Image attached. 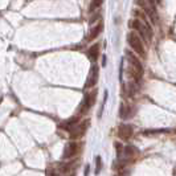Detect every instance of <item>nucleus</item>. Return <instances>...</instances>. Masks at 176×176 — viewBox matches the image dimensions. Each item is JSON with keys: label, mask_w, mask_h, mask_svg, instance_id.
I'll use <instances>...</instances> for the list:
<instances>
[{"label": "nucleus", "mask_w": 176, "mask_h": 176, "mask_svg": "<svg viewBox=\"0 0 176 176\" xmlns=\"http://www.w3.org/2000/svg\"><path fill=\"white\" fill-rule=\"evenodd\" d=\"M127 42H129V45L135 53H138L140 57H146V50L144 46H143L142 37L135 31H131L127 33Z\"/></svg>", "instance_id": "7ed1b4c3"}, {"label": "nucleus", "mask_w": 176, "mask_h": 176, "mask_svg": "<svg viewBox=\"0 0 176 176\" xmlns=\"http://www.w3.org/2000/svg\"><path fill=\"white\" fill-rule=\"evenodd\" d=\"M129 24H130V28H133L134 31H137L139 33V36H140L144 41L152 39V36H154L152 28H150L144 23H142L140 19H133V20H130Z\"/></svg>", "instance_id": "f03ea898"}, {"label": "nucleus", "mask_w": 176, "mask_h": 176, "mask_svg": "<svg viewBox=\"0 0 176 176\" xmlns=\"http://www.w3.org/2000/svg\"><path fill=\"white\" fill-rule=\"evenodd\" d=\"M123 151H124V155H127V156H135L139 154V150L133 144H126Z\"/></svg>", "instance_id": "4468645a"}, {"label": "nucleus", "mask_w": 176, "mask_h": 176, "mask_svg": "<svg viewBox=\"0 0 176 176\" xmlns=\"http://www.w3.org/2000/svg\"><path fill=\"white\" fill-rule=\"evenodd\" d=\"M124 54L127 56V58H129V62H130V65H131L129 73L134 77V80H137V81H138V80H140L142 77H143V73H144L142 62L139 61L138 58H137V56H135L134 53H131L130 50H126Z\"/></svg>", "instance_id": "f257e3e1"}, {"label": "nucleus", "mask_w": 176, "mask_h": 176, "mask_svg": "<svg viewBox=\"0 0 176 176\" xmlns=\"http://www.w3.org/2000/svg\"><path fill=\"white\" fill-rule=\"evenodd\" d=\"M101 170H102V159H101V156H97L95 157V172L94 174L98 175L101 172Z\"/></svg>", "instance_id": "f3484780"}, {"label": "nucleus", "mask_w": 176, "mask_h": 176, "mask_svg": "<svg viewBox=\"0 0 176 176\" xmlns=\"http://www.w3.org/2000/svg\"><path fill=\"white\" fill-rule=\"evenodd\" d=\"M134 134V130H133V126L129 123H122L120 126L118 127V137L122 139V140H130L131 137Z\"/></svg>", "instance_id": "6e6552de"}, {"label": "nucleus", "mask_w": 176, "mask_h": 176, "mask_svg": "<svg viewBox=\"0 0 176 176\" xmlns=\"http://www.w3.org/2000/svg\"><path fill=\"white\" fill-rule=\"evenodd\" d=\"M87 56H89V58L91 61H97L98 56H100V45L98 44H94V45H91L89 48V50H87Z\"/></svg>", "instance_id": "ddd939ff"}, {"label": "nucleus", "mask_w": 176, "mask_h": 176, "mask_svg": "<svg viewBox=\"0 0 176 176\" xmlns=\"http://www.w3.org/2000/svg\"><path fill=\"white\" fill-rule=\"evenodd\" d=\"M115 148H117V152H118V156H120V151H122V144L119 142H115Z\"/></svg>", "instance_id": "a211bd4d"}, {"label": "nucleus", "mask_w": 176, "mask_h": 176, "mask_svg": "<svg viewBox=\"0 0 176 176\" xmlns=\"http://www.w3.org/2000/svg\"><path fill=\"white\" fill-rule=\"evenodd\" d=\"M98 77H100V68L95 65L91 66L90 69V73H89V77H87V82L85 83V89H89V87H93L95 83L98 82Z\"/></svg>", "instance_id": "1a4fd4ad"}, {"label": "nucleus", "mask_w": 176, "mask_h": 176, "mask_svg": "<svg viewBox=\"0 0 176 176\" xmlns=\"http://www.w3.org/2000/svg\"><path fill=\"white\" fill-rule=\"evenodd\" d=\"M135 3H137L138 7H140V8L144 11V13L147 15L150 19H151L152 23L155 24L156 23V7H154L148 0H135Z\"/></svg>", "instance_id": "20e7f679"}, {"label": "nucleus", "mask_w": 176, "mask_h": 176, "mask_svg": "<svg viewBox=\"0 0 176 176\" xmlns=\"http://www.w3.org/2000/svg\"><path fill=\"white\" fill-rule=\"evenodd\" d=\"M102 3H103V0H91L89 11H90V12H93V11H95L97 8H100V7L102 5Z\"/></svg>", "instance_id": "dca6fc26"}, {"label": "nucleus", "mask_w": 176, "mask_h": 176, "mask_svg": "<svg viewBox=\"0 0 176 176\" xmlns=\"http://www.w3.org/2000/svg\"><path fill=\"white\" fill-rule=\"evenodd\" d=\"M102 31H103V23H102V21H100V23H98V25H95V27L90 31L89 36H87V40H89V41H93L94 39H97L98 36L102 33Z\"/></svg>", "instance_id": "f8f14e48"}, {"label": "nucleus", "mask_w": 176, "mask_h": 176, "mask_svg": "<svg viewBox=\"0 0 176 176\" xmlns=\"http://www.w3.org/2000/svg\"><path fill=\"white\" fill-rule=\"evenodd\" d=\"M156 2H157V3H159V2H160V0H156Z\"/></svg>", "instance_id": "393cba45"}, {"label": "nucleus", "mask_w": 176, "mask_h": 176, "mask_svg": "<svg viewBox=\"0 0 176 176\" xmlns=\"http://www.w3.org/2000/svg\"><path fill=\"white\" fill-rule=\"evenodd\" d=\"M102 65H103V66L106 65V56H103V57H102Z\"/></svg>", "instance_id": "412c9836"}, {"label": "nucleus", "mask_w": 176, "mask_h": 176, "mask_svg": "<svg viewBox=\"0 0 176 176\" xmlns=\"http://www.w3.org/2000/svg\"><path fill=\"white\" fill-rule=\"evenodd\" d=\"M115 176H123V175H122V174H119V175H115Z\"/></svg>", "instance_id": "b1692460"}, {"label": "nucleus", "mask_w": 176, "mask_h": 176, "mask_svg": "<svg viewBox=\"0 0 176 176\" xmlns=\"http://www.w3.org/2000/svg\"><path fill=\"white\" fill-rule=\"evenodd\" d=\"M80 148H81V143H78V142H76V140L68 142L66 144H65L62 157H64V159H70V157L76 156L77 154L80 152Z\"/></svg>", "instance_id": "423d86ee"}, {"label": "nucleus", "mask_w": 176, "mask_h": 176, "mask_svg": "<svg viewBox=\"0 0 176 176\" xmlns=\"http://www.w3.org/2000/svg\"><path fill=\"white\" fill-rule=\"evenodd\" d=\"M89 171H90V166H89V164H86V166H85V174H83V176H89Z\"/></svg>", "instance_id": "aec40b11"}, {"label": "nucleus", "mask_w": 176, "mask_h": 176, "mask_svg": "<svg viewBox=\"0 0 176 176\" xmlns=\"http://www.w3.org/2000/svg\"><path fill=\"white\" fill-rule=\"evenodd\" d=\"M95 98H97V91L95 90L86 93L85 98H83V102H82V106H81V109H80V113H81V114H85V113H87L91 109V106H93L94 102H95Z\"/></svg>", "instance_id": "0eeeda50"}, {"label": "nucleus", "mask_w": 176, "mask_h": 176, "mask_svg": "<svg viewBox=\"0 0 176 176\" xmlns=\"http://www.w3.org/2000/svg\"><path fill=\"white\" fill-rule=\"evenodd\" d=\"M89 126H90L89 119H85V120H82V122L77 123L70 131V138L72 139H80L81 137H83V134L86 133V130L89 129Z\"/></svg>", "instance_id": "39448f33"}, {"label": "nucleus", "mask_w": 176, "mask_h": 176, "mask_svg": "<svg viewBox=\"0 0 176 176\" xmlns=\"http://www.w3.org/2000/svg\"><path fill=\"white\" fill-rule=\"evenodd\" d=\"M100 17H101V13H95L94 16H91V19H90V21H89V23H90V24H93L94 21H97L98 19H100Z\"/></svg>", "instance_id": "6ab92c4d"}, {"label": "nucleus", "mask_w": 176, "mask_h": 176, "mask_svg": "<svg viewBox=\"0 0 176 176\" xmlns=\"http://www.w3.org/2000/svg\"><path fill=\"white\" fill-rule=\"evenodd\" d=\"M134 113H135V109L133 107V106L124 105V103L120 105V109H119V117H120L122 119H129V118H131V117L134 115Z\"/></svg>", "instance_id": "9d476101"}, {"label": "nucleus", "mask_w": 176, "mask_h": 176, "mask_svg": "<svg viewBox=\"0 0 176 176\" xmlns=\"http://www.w3.org/2000/svg\"><path fill=\"white\" fill-rule=\"evenodd\" d=\"M52 176H58V175L57 174H52Z\"/></svg>", "instance_id": "5701e85b"}, {"label": "nucleus", "mask_w": 176, "mask_h": 176, "mask_svg": "<svg viewBox=\"0 0 176 176\" xmlns=\"http://www.w3.org/2000/svg\"><path fill=\"white\" fill-rule=\"evenodd\" d=\"M170 129H157V130H144L143 135H155V134H163V133H170Z\"/></svg>", "instance_id": "2eb2a0df"}, {"label": "nucleus", "mask_w": 176, "mask_h": 176, "mask_svg": "<svg viewBox=\"0 0 176 176\" xmlns=\"http://www.w3.org/2000/svg\"><path fill=\"white\" fill-rule=\"evenodd\" d=\"M148 2L151 3V4H152L154 7H155V4H156V0H148Z\"/></svg>", "instance_id": "4be33fe9"}, {"label": "nucleus", "mask_w": 176, "mask_h": 176, "mask_svg": "<svg viewBox=\"0 0 176 176\" xmlns=\"http://www.w3.org/2000/svg\"><path fill=\"white\" fill-rule=\"evenodd\" d=\"M77 123H80V117L76 115V117H72V118H69L68 120H65V122H62V124H60V127L70 133L72 129L76 126Z\"/></svg>", "instance_id": "9b49d317"}]
</instances>
